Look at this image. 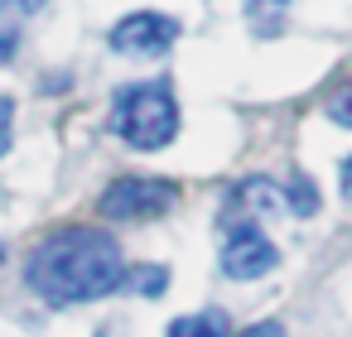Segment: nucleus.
<instances>
[{
	"label": "nucleus",
	"mask_w": 352,
	"mask_h": 337,
	"mask_svg": "<svg viewBox=\"0 0 352 337\" xmlns=\"http://www.w3.org/2000/svg\"><path fill=\"white\" fill-rule=\"evenodd\" d=\"M25 279L44 303L68 308V303H87V299H102V294L121 289L126 260H121V246H116L111 231L63 226L49 241H39Z\"/></svg>",
	"instance_id": "1"
},
{
	"label": "nucleus",
	"mask_w": 352,
	"mask_h": 337,
	"mask_svg": "<svg viewBox=\"0 0 352 337\" xmlns=\"http://www.w3.org/2000/svg\"><path fill=\"white\" fill-rule=\"evenodd\" d=\"M111 130L135 150H164L179 135V106L164 82H135L111 97Z\"/></svg>",
	"instance_id": "2"
},
{
	"label": "nucleus",
	"mask_w": 352,
	"mask_h": 337,
	"mask_svg": "<svg viewBox=\"0 0 352 337\" xmlns=\"http://www.w3.org/2000/svg\"><path fill=\"white\" fill-rule=\"evenodd\" d=\"M169 202H174V188H169L164 178L126 174V178H116V183L102 193V217H116V222H145V217L169 212Z\"/></svg>",
	"instance_id": "3"
},
{
	"label": "nucleus",
	"mask_w": 352,
	"mask_h": 337,
	"mask_svg": "<svg viewBox=\"0 0 352 337\" xmlns=\"http://www.w3.org/2000/svg\"><path fill=\"white\" fill-rule=\"evenodd\" d=\"M174 39H179V25L169 15H155V10H135V15L111 25V49L126 58H160L174 49Z\"/></svg>",
	"instance_id": "4"
},
{
	"label": "nucleus",
	"mask_w": 352,
	"mask_h": 337,
	"mask_svg": "<svg viewBox=\"0 0 352 337\" xmlns=\"http://www.w3.org/2000/svg\"><path fill=\"white\" fill-rule=\"evenodd\" d=\"M280 265V251L270 246L265 231H256L251 222H236L222 241V275L227 279H261Z\"/></svg>",
	"instance_id": "5"
},
{
	"label": "nucleus",
	"mask_w": 352,
	"mask_h": 337,
	"mask_svg": "<svg viewBox=\"0 0 352 337\" xmlns=\"http://www.w3.org/2000/svg\"><path fill=\"white\" fill-rule=\"evenodd\" d=\"M169 337H232V327H227V318L217 308H208V313H193V318L169 323Z\"/></svg>",
	"instance_id": "6"
},
{
	"label": "nucleus",
	"mask_w": 352,
	"mask_h": 337,
	"mask_svg": "<svg viewBox=\"0 0 352 337\" xmlns=\"http://www.w3.org/2000/svg\"><path fill=\"white\" fill-rule=\"evenodd\" d=\"M121 284H131L135 294L155 299V294H164V289H169V270H164V265H140V270H126V279H121Z\"/></svg>",
	"instance_id": "7"
},
{
	"label": "nucleus",
	"mask_w": 352,
	"mask_h": 337,
	"mask_svg": "<svg viewBox=\"0 0 352 337\" xmlns=\"http://www.w3.org/2000/svg\"><path fill=\"white\" fill-rule=\"evenodd\" d=\"M285 202H289V212H294V217H314V212H318V188H314L304 174H294V178H289Z\"/></svg>",
	"instance_id": "8"
},
{
	"label": "nucleus",
	"mask_w": 352,
	"mask_h": 337,
	"mask_svg": "<svg viewBox=\"0 0 352 337\" xmlns=\"http://www.w3.org/2000/svg\"><path fill=\"white\" fill-rule=\"evenodd\" d=\"M328 121H338V126L352 130V87H338V92L328 97Z\"/></svg>",
	"instance_id": "9"
},
{
	"label": "nucleus",
	"mask_w": 352,
	"mask_h": 337,
	"mask_svg": "<svg viewBox=\"0 0 352 337\" xmlns=\"http://www.w3.org/2000/svg\"><path fill=\"white\" fill-rule=\"evenodd\" d=\"M15 49H20V30H15V20H10V15H0V63H10V58H15Z\"/></svg>",
	"instance_id": "10"
},
{
	"label": "nucleus",
	"mask_w": 352,
	"mask_h": 337,
	"mask_svg": "<svg viewBox=\"0 0 352 337\" xmlns=\"http://www.w3.org/2000/svg\"><path fill=\"white\" fill-rule=\"evenodd\" d=\"M10 126H15V102L0 97V154L10 150Z\"/></svg>",
	"instance_id": "11"
},
{
	"label": "nucleus",
	"mask_w": 352,
	"mask_h": 337,
	"mask_svg": "<svg viewBox=\"0 0 352 337\" xmlns=\"http://www.w3.org/2000/svg\"><path fill=\"white\" fill-rule=\"evenodd\" d=\"M241 337H285V327H280V323L270 318V323H256V327H246Z\"/></svg>",
	"instance_id": "12"
},
{
	"label": "nucleus",
	"mask_w": 352,
	"mask_h": 337,
	"mask_svg": "<svg viewBox=\"0 0 352 337\" xmlns=\"http://www.w3.org/2000/svg\"><path fill=\"white\" fill-rule=\"evenodd\" d=\"M338 183H342V198L352 202V154L342 159V169H338Z\"/></svg>",
	"instance_id": "13"
},
{
	"label": "nucleus",
	"mask_w": 352,
	"mask_h": 337,
	"mask_svg": "<svg viewBox=\"0 0 352 337\" xmlns=\"http://www.w3.org/2000/svg\"><path fill=\"white\" fill-rule=\"evenodd\" d=\"M10 5H15V10H25V15H30V10H44V5H49V0H10Z\"/></svg>",
	"instance_id": "14"
},
{
	"label": "nucleus",
	"mask_w": 352,
	"mask_h": 337,
	"mask_svg": "<svg viewBox=\"0 0 352 337\" xmlns=\"http://www.w3.org/2000/svg\"><path fill=\"white\" fill-rule=\"evenodd\" d=\"M270 5H285V0H270Z\"/></svg>",
	"instance_id": "15"
}]
</instances>
